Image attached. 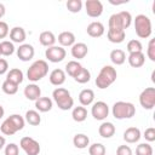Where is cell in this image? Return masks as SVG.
Returning a JSON list of instances; mask_svg holds the SVG:
<instances>
[{
  "instance_id": "obj_12",
  "label": "cell",
  "mask_w": 155,
  "mask_h": 155,
  "mask_svg": "<svg viewBox=\"0 0 155 155\" xmlns=\"http://www.w3.org/2000/svg\"><path fill=\"white\" fill-rule=\"evenodd\" d=\"M16 52H17V57L21 61H23V62L30 61L34 57V54H35V50H34L33 45H30V44H22V45H19V47L17 48Z\"/></svg>"
},
{
  "instance_id": "obj_13",
  "label": "cell",
  "mask_w": 155,
  "mask_h": 155,
  "mask_svg": "<svg viewBox=\"0 0 155 155\" xmlns=\"http://www.w3.org/2000/svg\"><path fill=\"white\" fill-rule=\"evenodd\" d=\"M140 137H142L140 130L138 127H134V126L126 128V131L124 132V140L126 143H131V144L136 143L140 139Z\"/></svg>"
},
{
  "instance_id": "obj_33",
  "label": "cell",
  "mask_w": 155,
  "mask_h": 155,
  "mask_svg": "<svg viewBox=\"0 0 155 155\" xmlns=\"http://www.w3.org/2000/svg\"><path fill=\"white\" fill-rule=\"evenodd\" d=\"M15 45L12 41H8V40H4L0 42V51H1V54L2 56H11L13 52H15Z\"/></svg>"
},
{
  "instance_id": "obj_29",
  "label": "cell",
  "mask_w": 155,
  "mask_h": 155,
  "mask_svg": "<svg viewBox=\"0 0 155 155\" xmlns=\"http://www.w3.org/2000/svg\"><path fill=\"white\" fill-rule=\"evenodd\" d=\"M71 117H73V120L76 121V122H82V121H85L86 117H87V109H86L85 107H82V105L75 107V108L73 109V111H71Z\"/></svg>"
},
{
  "instance_id": "obj_23",
  "label": "cell",
  "mask_w": 155,
  "mask_h": 155,
  "mask_svg": "<svg viewBox=\"0 0 155 155\" xmlns=\"http://www.w3.org/2000/svg\"><path fill=\"white\" fill-rule=\"evenodd\" d=\"M58 42L62 47H69L75 44V35L71 31H62L58 35Z\"/></svg>"
},
{
  "instance_id": "obj_35",
  "label": "cell",
  "mask_w": 155,
  "mask_h": 155,
  "mask_svg": "<svg viewBox=\"0 0 155 155\" xmlns=\"http://www.w3.org/2000/svg\"><path fill=\"white\" fill-rule=\"evenodd\" d=\"M1 88H2V91L6 93V94H16L17 93V91H18V85H16V84H13V82H11V81H8V80H5L4 82H2V85H1Z\"/></svg>"
},
{
  "instance_id": "obj_18",
  "label": "cell",
  "mask_w": 155,
  "mask_h": 155,
  "mask_svg": "<svg viewBox=\"0 0 155 155\" xmlns=\"http://www.w3.org/2000/svg\"><path fill=\"white\" fill-rule=\"evenodd\" d=\"M48 79H50V82L53 86H61L65 81V71L62 70V69H53L50 73Z\"/></svg>"
},
{
  "instance_id": "obj_34",
  "label": "cell",
  "mask_w": 155,
  "mask_h": 155,
  "mask_svg": "<svg viewBox=\"0 0 155 155\" xmlns=\"http://www.w3.org/2000/svg\"><path fill=\"white\" fill-rule=\"evenodd\" d=\"M74 80L76 82H79V84H86V82H88L91 80V73H90V70L82 67L80 69V71L76 74V76L74 78Z\"/></svg>"
},
{
  "instance_id": "obj_26",
  "label": "cell",
  "mask_w": 155,
  "mask_h": 155,
  "mask_svg": "<svg viewBox=\"0 0 155 155\" xmlns=\"http://www.w3.org/2000/svg\"><path fill=\"white\" fill-rule=\"evenodd\" d=\"M56 36L52 31H48V30H45L42 31L40 35H39V41L42 46H46V47H51V46H54V42H56Z\"/></svg>"
},
{
  "instance_id": "obj_41",
  "label": "cell",
  "mask_w": 155,
  "mask_h": 155,
  "mask_svg": "<svg viewBox=\"0 0 155 155\" xmlns=\"http://www.w3.org/2000/svg\"><path fill=\"white\" fill-rule=\"evenodd\" d=\"M147 56L150 61L155 62V39H150L147 48Z\"/></svg>"
},
{
  "instance_id": "obj_25",
  "label": "cell",
  "mask_w": 155,
  "mask_h": 155,
  "mask_svg": "<svg viewBox=\"0 0 155 155\" xmlns=\"http://www.w3.org/2000/svg\"><path fill=\"white\" fill-rule=\"evenodd\" d=\"M52 99L48 98V97H40L39 99L35 101V108L41 111V113H47L52 109Z\"/></svg>"
},
{
  "instance_id": "obj_11",
  "label": "cell",
  "mask_w": 155,
  "mask_h": 155,
  "mask_svg": "<svg viewBox=\"0 0 155 155\" xmlns=\"http://www.w3.org/2000/svg\"><path fill=\"white\" fill-rule=\"evenodd\" d=\"M85 8L87 16L97 18L103 13V4L99 0H87L85 2Z\"/></svg>"
},
{
  "instance_id": "obj_42",
  "label": "cell",
  "mask_w": 155,
  "mask_h": 155,
  "mask_svg": "<svg viewBox=\"0 0 155 155\" xmlns=\"http://www.w3.org/2000/svg\"><path fill=\"white\" fill-rule=\"evenodd\" d=\"M5 155H19V148L16 143H10L5 147Z\"/></svg>"
},
{
  "instance_id": "obj_2",
  "label": "cell",
  "mask_w": 155,
  "mask_h": 155,
  "mask_svg": "<svg viewBox=\"0 0 155 155\" xmlns=\"http://www.w3.org/2000/svg\"><path fill=\"white\" fill-rule=\"evenodd\" d=\"M132 16L128 11H120L117 13H114L109 17L108 25L109 29H120V30H126L131 23H132Z\"/></svg>"
},
{
  "instance_id": "obj_28",
  "label": "cell",
  "mask_w": 155,
  "mask_h": 155,
  "mask_svg": "<svg viewBox=\"0 0 155 155\" xmlns=\"http://www.w3.org/2000/svg\"><path fill=\"white\" fill-rule=\"evenodd\" d=\"M73 144L78 149H85L90 145V138L84 133H78L73 138Z\"/></svg>"
},
{
  "instance_id": "obj_50",
  "label": "cell",
  "mask_w": 155,
  "mask_h": 155,
  "mask_svg": "<svg viewBox=\"0 0 155 155\" xmlns=\"http://www.w3.org/2000/svg\"><path fill=\"white\" fill-rule=\"evenodd\" d=\"M0 54H1V51H0Z\"/></svg>"
},
{
  "instance_id": "obj_14",
  "label": "cell",
  "mask_w": 155,
  "mask_h": 155,
  "mask_svg": "<svg viewBox=\"0 0 155 155\" xmlns=\"http://www.w3.org/2000/svg\"><path fill=\"white\" fill-rule=\"evenodd\" d=\"M87 34L91 36V38H99L104 34L105 31V28L103 25V23L96 21V22H91L88 25H87V29H86Z\"/></svg>"
},
{
  "instance_id": "obj_44",
  "label": "cell",
  "mask_w": 155,
  "mask_h": 155,
  "mask_svg": "<svg viewBox=\"0 0 155 155\" xmlns=\"http://www.w3.org/2000/svg\"><path fill=\"white\" fill-rule=\"evenodd\" d=\"M10 33L8 24L4 21H0V39H5Z\"/></svg>"
},
{
  "instance_id": "obj_10",
  "label": "cell",
  "mask_w": 155,
  "mask_h": 155,
  "mask_svg": "<svg viewBox=\"0 0 155 155\" xmlns=\"http://www.w3.org/2000/svg\"><path fill=\"white\" fill-rule=\"evenodd\" d=\"M91 114L96 120H105L107 116L109 115V107L105 102L103 101H98L96 103L92 104V109H91Z\"/></svg>"
},
{
  "instance_id": "obj_43",
  "label": "cell",
  "mask_w": 155,
  "mask_h": 155,
  "mask_svg": "<svg viewBox=\"0 0 155 155\" xmlns=\"http://www.w3.org/2000/svg\"><path fill=\"white\" fill-rule=\"evenodd\" d=\"M143 137L145 138V140L148 142H154L155 140V128L154 127H149L144 131Z\"/></svg>"
},
{
  "instance_id": "obj_1",
  "label": "cell",
  "mask_w": 155,
  "mask_h": 155,
  "mask_svg": "<svg viewBox=\"0 0 155 155\" xmlns=\"http://www.w3.org/2000/svg\"><path fill=\"white\" fill-rule=\"evenodd\" d=\"M116 78H117L116 69L111 65H104L96 78V86L101 90L108 88L110 85L115 82Z\"/></svg>"
},
{
  "instance_id": "obj_5",
  "label": "cell",
  "mask_w": 155,
  "mask_h": 155,
  "mask_svg": "<svg viewBox=\"0 0 155 155\" xmlns=\"http://www.w3.org/2000/svg\"><path fill=\"white\" fill-rule=\"evenodd\" d=\"M52 97H53V101L56 102L57 107L61 110H69L74 105V99H73V97L70 96V92L67 88L57 87L52 92Z\"/></svg>"
},
{
  "instance_id": "obj_46",
  "label": "cell",
  "mask_w": 155,
  "mask_h": 155,
  "mask_svg": "<svg viewBox=\"0 0 155 155\" xmlns=\"http://www.w3.org/2000/svg\"><path fill=\"white\" fill-rule=\"evenodd\" d=\"M8 70V63L5 58H0V75L7 73Z\"/></svg>"
},
{
  "instance_id": "obj_24",
  "label": "cell",
  "mask_w": 155,
  "mask_h": 155,
  "mask_svg": "<svg viewBox=\"0 0 155 155\" xmlns=\"http://www.w3.org/2000/svg\"><path fill=\"white\" fill-rule=\"evenodd\" d=\"M23 79H24L23 71L21 69H18V68H13V69H10L7 71L6 80H8V81H11V82H13V84H16L18 86H19V84L23 82Z\"/></svg>"
},
{
  "instance_id": "obj_38",
  "label": "cell",
  "mask_w": 155,
  "mask_h": 155,
  "mask_svg": "<svg viewBox=\"0 0 155 155\" xmlns=\"http://www.w3.org/2000/svg\"><path fill=\"white\" fill-rule=\"evenodd\" d=\"M67 8L71 13H78L82 8V1L81 0H68L67 1Z\"/></svg>"
},
{
  "instance_id": "obj_21",
  "label": "cell",
  "mask_w": 155,
  "mask_h": 155,
  "mask_svg": "<svg viewBox=\"0 0 155 155\" xmlns=\"http://www.w3.org/2000/svg\"><path fill=\"white\" fill-rule=\"evenodd\" d=\"M98 133L101 137L103 138H111L115 134V126L111 122L104 121L101 124V126L98 127Z\"/></svg>"
},
{
  "instance_id": "obj_15",
  "label": "cell",
  "mask_w": 155,
  "mask_h": 155,
  "mask_svg": "<svg viewBox=\"0 0 155 155\" xmlns=\"http://www.w3.org/2000/svg\"><path fill=\"white\" fill-rule=\"evenodd\" d=\"M24 96L29 101H36L41 97V88L36 84H29L24 87Z\"/></svg>"
},
{
  "instance_id": "obj_8",
  "label": "cell",
  "mask_w": 155,
  "mask_h": 155,
  "mask_svg": "<svg viewBox=\"0 0 155 155\" xmlns=\"http://www.w3.org/2000/svg\"><path fill=\"white\" fill-rule=\"evenodd\" d=\"M19 145L27 155H39L41 150L39 142L31 137H23L19 142Z\"/></svg>"
},
{
  "instance_id": "obj_16",
  "label": "cell",
  "mask_w": 155,
  "mask_h": 155,
  "mask_svg": "<svg viewBox=\"0 0 155 155\" xmlns=\"http://www.w3.org/2000/svg\"><path fill=\"white\" fill-rule=\"evenodd\" d=\"M88 53V47L85 42H75L71 46V56L76 59H82Z\"/></svg>"
},
{
  "instance_id": "obj_9",
  "label": "cell",
  "mask_w": 155,
  "mask_h": 155,
  "mask_svg": "<svg viewBox=\"0 0 155 155\" xmlns=\"http://www.w3.org/2000/svg\"><path fill=\"white\" fill-rule=\"evenodd\" d=\"M45 56H46V58L50 62L58 63V62H62L65 58L67 52H65V50L62 46H51V47H47L46 48Z\"/></svg>"
},
{
  "instance_id": "obj_37",
  "label": "cell",
  "mask_w": 155,
  "mask_h": 155,
  "mask_svg": "<svg viewBox=\"0 0 155 155\" xmlns=\"http://www.w3.org/2000/svg\"><path fill=\"white\" fill-rule=\"evenodd\" d=\"M127 51H128V53H134V52H142V50H143V45H142V42L139 41V40H137V39H133V40H130L128 42H127Z\"/></svg>"
},
{
  "instance_id": "obj_40",
  "label": "cell",
  "mask_w": 155,
  "mask_h": 155,
  "mask_svg": "<svg viewBox=\"0 0 155 155\" xmlns=\"http://www.w3.org/2000/svg\"><path fill=\"white\" fill-rule=\"evenodd\" d=\"M8 117L11 119V121L13 122V125L16 126V128H17L18 131L23 130L24 124H25V120L23 119V116H21L19 114H12V115H10Z\"/></svg>"
},
{
  "instance_id": "obj_27",
  "label": "cell",
  "mask_w": 155,
  "mask_h": 155,
  "mask_svg": "<svg viewBox=\"0 0 155 155\" xmlns=\"http://www.w3.org/2000/svg\"><path fill=\"white\" fill-rule=\"evenodd\" d=\"M110 61L113 62V64L115 65H121L125 63L126 61V53L125 51L120 50V48H115L110 52Z\"/></svg>"
},
{
  "instance_id": "obj_17",
  "label": "cell",
  "mask_w": 155,
  "mask_h": 155,
  "mask_svg": "<svg viewBox=\"0 0 155 155\" xmlns=\"http://www.w3.org/2000/svg\"><path fill=\"white\" fill-rule=\"evenodd\" d=\"M25 38H27V33L22 27H13L10 30V39L12 42L23 44Z\"/></svg>"
},
{
  "instance_id": "obj_19",
  "label": "cell",
  "mask_w": 155,
  "mask_h": 155,
  "mask_svg": "<svg viewBox=\"0 0 155 155\" xmlns=\"http://www.w3.org/2000/svg\"><path fill=\"white\" fill-rule=\"evenodd\" d=\"M107 36L110 42L121 44V42H124V40L126 38V33H125V30H120V29H108Z\"/></svg>"
},
{
  "instance_id": "obj_45",
  "label": "cell",
  "mask_w": 155,
  "mask_h": 155,
  "mask_svg": "<svg viewBox=\"0 0 155 155\" xmlns=\"http://www.w3.org/2000/svg\"><path fill=\"white\" fill-rule=\"evenodd\" d=\"M116 155H132V149L128 145H120L116 149Z\"/></svg>"
},
{
  "instance_id": "obj_32",
  "label": "cell",
  "mask_w": 155,
  "mask_h": 155,
  "mask_svg": "<svg viewBox=\"0 0 155 155\" xmlns=\"http://www.w3.org/2000/svg\"><path fill=\"white\" fill-rule=\"evenodd\" d=\"M82 68V65L78 62V61H69L67 64H65V73L71 76V78H75L76 74L80 71V69Z\"/></svg>"
},
{
  "instance_id": "obj_3",
  "label": "cell",
  "mask_w": 155,
  "mask_h": 155,
  "mask_svg": "<svg viewBox=\"0 0 155 155\" xmlns=\"http://www.w3.org/2000/svg\"><path fill=\"white\" fill-rule=\"evenodd\" d=\"M111 113H113V116L115 119H117V120L131 119L136 114V107L132 103H130V102L119 101V102L114 103Z\"/></svg>"
},
{
  "instance_id": "obj_6",
  "label": "cell",
  "mask_w": 155,
  "mask_h": 155,
  "mask_svg": "<svg viewBox=\"0 0 155 155\" xmlns=\"http://www.w3.org/2000/svg\"><path fill=\"white\" fill-rule=\"evenodd\" d=\"M47 74H48V64H47V62L44 61V59H38L28 68L27 78L30 81L36 82V81L41 80L42 78H45Z\"/></svg>"
},
{
  "instance_id": "obj_47",
  "label": "cell",
  "mask_w": 155,
  "mask_h": 155,
  "mask_svg": "<svg viewBox=\"0 0 155 155\" xmlns=\"http://www.w3.org/2000/svg\"><path fill=\"white\" fill-rule=\"evenodd\" d=\"M5 12H6V8H5V5L0 2V18H2L5 16Z\"/></svg>"
},
{
  "instance_id": "obj_48",
  "label": "cell",
  "mask_w": 155,
  "mask_h": 155,
  "mask_svg": "<svg viewBox=\"0 0 155 155\" xmlns=\"http://www.w3.org/2000/svg\"><path fill=\"white\" fill-rule=\"evenodd\" d=\"M5 144H6V139H5V137L0 136V150L5 147Z\"/></svg>"
},
{
  "instance_id": "obj_22",
  "label": "cell",
  "mask_w": 155,
  "mask_h": 155,
  "mask_svg": "<svg viewBox=\"0 0 155 155\" xmlns=\"http://www.w3.org/2000/svg\"><path fill=\"white\" fill-rule=\"evenodd\" d=\"M94 101V92L91 88H85L79 94V102L82 107H87L92 104Z\"/></svg>"
},
{
  "instance_id": "obj_49",
  "label": "cell",
  "mask_w": 155,
  "mask_h": 155,
  "mask_svg": "<svg viewBox=\"0 0 155 155\" xmlns=\"http://www.w3.org/2000/svg\"><path fill=\"white\" fill-rule=\"evenodd\" d=\"M4 114H5V110H4V107L0 104V120L2 119V116H4Z\"/></svg>"
},
{
  "instance_id": "obj_20",
  "label": "cell",
  "mask_w": 155,
  "mask_h": 155,
  "mask_svg": "<svg viewBox=\"0 0 155 155\" xmlns=\"http://www.w3.org/2000/svg\"><path fill=\"white\" fill-rule=\"evenodd\" d=\"M128 63L132 68H140L145 63V54L143 52H134L128 54Z\"/></svg>"
},
{
  "instance_id": "obj_30",
  "label": "cell",
  "mask_w": 155,
  "mask_h": 155,
  "mask_svg": "<svg viewBox=\"0 0 155 155\" xmlns=\"http://www.w3.org/2000/svg\"><path fill=\"white\" fill-rule=\"evenodd\" d=\"M24 120L31 126H39L40 122H41V116H40L39 111H36V110H28L25 113V119Z\"/></svg>"
},
{
  "instance_id": "obj_31",
  "label": "cell",
  "mask_w": 155,
  "mask_h": 155,
  "mask_svg": "<svg viewBox=\"0 0 155 155\" xmlns=\"http://www.w3.org/2000/svg\"><path fill=\"white\" fill-rule=\"evenodd\" d=\"M0 130H1V132H2L4 134H6V136H13L16 132H18V130L16 128V126L13 125V122L11 121L10 117H7V119L1 124Z\"/></svg>"
},
{
  "instance_id": "obj_4",
  "label": "cell",
  "mask_w": 155,
  "mask_h": 155,
  "mask_svg": "<svg viewBox=\"0 0 155 155\" xmlns=\"http://www.w3.org/2000/svg\"><path fill=\"white\" fill-rule=\"evenodd\" d=\"M134 21V29L136 34L140 39H147L153 33V27H151V21L147 15H137Z\"/></svg>"
},
{
  "instance_id": "obj_7",
  "label": "cell",
  "mask_w": 155,
  "mask_h": 155,
  "mask_svg": "<svg viewBox=\"0 0 155 155\" xmlns=\"http://www.w3.org/2000/svg\"><path fill=\"white\" fill-rule=\"evenodd\" d=\"M139 103L147 110L153 109L155 107V88L147 87L145 90H143L139 94Z\"/></svg>"
},
{
  "instance_id": "obj_39",
  "label": "cell",
  "mask_w": 155,
  "mask_h": 155,
  "mask_svg": "<svg viewBox=\"0 0 155 155\" xmlns=\"http://www.w3.org/2000/svg\"><path fill=\"white\" fill-rule=\"evenodd\" d=\"M90 155H105V147L102 143H93L88 147Z\"/></svg>"
},
{
  "instance_id": "obj_36",
  "label": "cell",
  "mask_w": 155,
  "mask_h": 155,
  "mask_svg": "<svg viewBox=\"0 0 155 155\" xmlns=\"http://www.w3.org/2000/svg\"><path fill=\"white\" fill-rule=\"evenodd\" d=\"M153 147L149 143H140L136 148V155H153Z\"/></svg>"
}]
</instances>
